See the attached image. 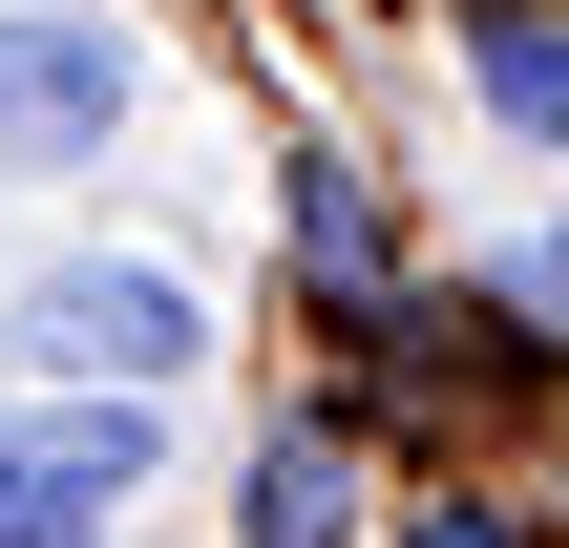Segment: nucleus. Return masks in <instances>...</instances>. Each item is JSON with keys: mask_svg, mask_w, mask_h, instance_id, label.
<instances>
[{"mask_svg": "<svg viewBox=\"0 0 569 548\" xmlns=\"http://www.w3.org/2000/svg\"><path fill=\"white\" fill-rule=\"evenodd\" d=\"M21 359H63L84 401H169L190 380V296L169 275H42L21 296Z\"/></svg>", "mask_w": 569, "mask_h": 548, "instance_id": "obj_2", "label": "nucleus"}, {"mask_svg": "<svg viewBox=\"0 0 569 548\" xmlns=\"http://www.w3.org/2000/svg\"><path fill=\"white\" fill-rule=\"evenodd\" d=\"M486 106H507V127H549V148H569V42H549V21H486Z\"/></svg>", "mask_w": 569, "mask_h": 548, "instance_id": "obj_5", "label": "nucleus"}, {"mask_svg": "<svg viewBox=\"0 0 569 548\" xmlns=\"http://www.w3.org/2000/svg\"><path fill=\"white\" fill-rule=\"evenodd\" d=\"M148 486V401H63L0 422V548H106V507Z\"/></svg>", "mask_w": 569, "mask_h": 548, "instance_id": "obj_1", "label": "nucleus"}, {"mask_svg": "<svg viewBox=\"0 0 569 548\" xmlns=\"http://www.w3.org/2000/svg\"><path fill=\"white\" fill-rule=\"evenodd\" d=\"M338 507H359L338 444H253V507H232V528H253V548H338Z\"/></svg>", "mask_w": 569, "mask_h": 548, "instance_id": "obj_4", "label": "nucleus"}, {"mask_svg": "<svg viewBox=\"0 0 569 548\" xmlns=\"http://www.w3.org/2000/svg\"><path fill=\"white\" fill-rule=\"evenodd\" d=\"M106 106H127L106 21H0V148H106Z\"/></svg>", "mask_w": 569, "mask_h": 548, "instance_id": "obj_3", "label": "nucleus"}, {"mask_svg": "<svg viewBox=\"0 0 569 548\" xmlns=\"http://www.w3.org/2000/svg\"><path fill=\"white\" fill-rule=\"evenodd\" d=\"M422 548H507V528H486V507H443V528H422Z\"/></svg>", "mask_w": 569, "mask_h": 548, "instance_id": "obj_7", "label": "nucleus"}, {"mask_svg": "<svg viewBox=\"0 0 569 548\" xmlns=\"http://www.w3.org/2000/svg\"><path fill=\"white\" fill-rule=\"evenodd\" d=\"M296 232H317V275H380V211H359V169H296Z\"/></svg>", "mask_w": 569, "mask_h": 548, "instance_id": "obj_6", "label": "nucleus"}]
</instances>
